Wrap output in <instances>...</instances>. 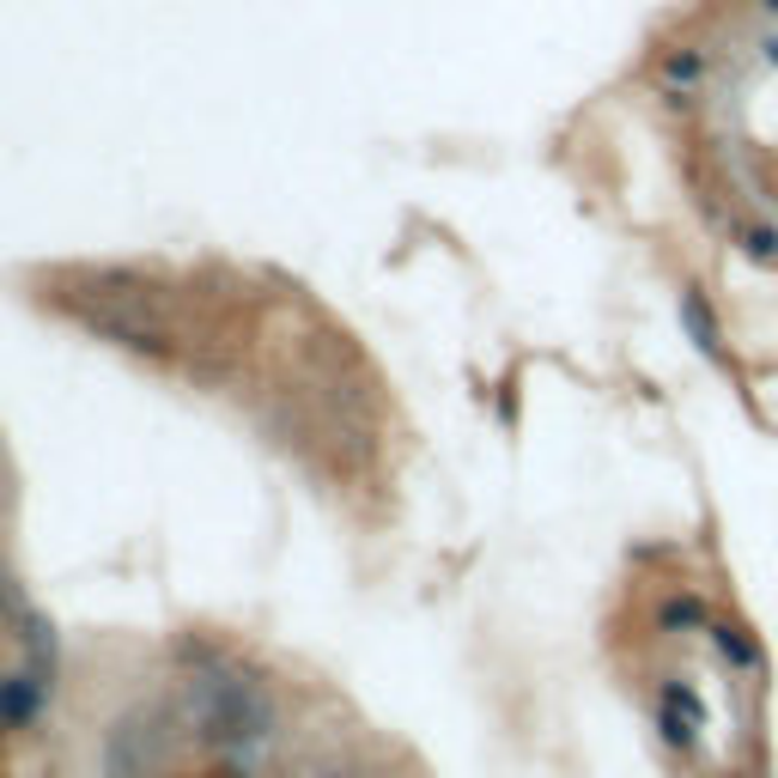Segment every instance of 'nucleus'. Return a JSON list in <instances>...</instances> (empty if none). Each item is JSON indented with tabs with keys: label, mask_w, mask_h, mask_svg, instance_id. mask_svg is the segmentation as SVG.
I'll use <instances>...</instances> for the list:
<instances>
[{
	"label": "nucleus",
	"mask_w": 778,
	"mask_h": 778,
	"mask_svg": "<svg viewBox=\"0 0 778 778\" xmlns=\"http://www.w3.org/2000/svg\"><path fill=\"white\" fill-rule=\"evenodd\" d=\"M183 717L189 730L207 748H226V754H244L262 748L275 736V700L256 675H244L238 663H201L183 681Z\"/></svg>",
	"instance_id": "1"
},
{
	"label": "nucleus",
	"mask_w": 778,
	"mask_h": 778,
	"mask_svg": "<svg viewBox=\"0 0 778 778\" xmlns=\"http://www.w3.org/2000/svg\"><path fill=\"white\" fill-rule=\"evenodd\" d=\"M700 724H705L700 700H693L687 687H663V730H669V742H693Z\"/></svg>",
	"instance_id": "2"
},
{
	"label": "nucleus",
	"mask_w": 778,
	"mask_h": 778,
	"mask_svg": "<svg viewBox=\"0 0 778 778\" xmlns=\"http://www.w3.org/2000/svg\"><path fill=\"white\" fill-rule=\"evenodd\" d=\"M37 693H43V681L37 675H18V681H0V717H31L37 712Z\"/></svg>",
	"instance_id": "3"
},
{
	"label": "nucleus",
	"mask_w": 778,
	"mask_h": 778,
	"mask_svg": "<svg viewBox=\"0 0 778 778\" xmlns=\"http://www.w3.org/2000/svg\"><path fill=\"white\" fill-rule=\"evenodd\" d=\"M681 310H687V329H693V341H700L705 353H717V322H712V310H705L700 298H687Z\"/></svg>",
	"instance_id": "4"
},
{
	"label": "nucleus",
	"mask_w": 778,
	"mask_h": 778,
	"mask_svg": "<svg viewBox=\"0 0 778 778\" xmlns=\"http://www.w3.org/2000/svg\"><path fill=\"white\" fill-rule=\"evenodd\" d=\"M742 250H748V256H761V262H773L778 256V231L773 226H748L742 231Z\"/></svg>",
	"instance_id": "5"
},
{
	"label": "nucleus",
	"mask_w": 778,
	"mask_h": 778,
	"mask_svg": "<svg viewBox=\"0 0 778 778\" xmlns=\"http://www.w3.org/2000/svg\"><path fill=\"white\" fill-rule=\"evenodd\" d=\"M717 645H724V651H730L736 663H754V645H748L742 633H736V626H717Z\"/></svg>",
	"instance_id": "6"
}]
</instances>
